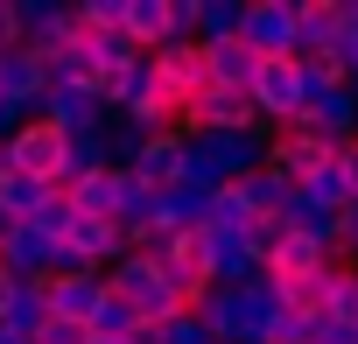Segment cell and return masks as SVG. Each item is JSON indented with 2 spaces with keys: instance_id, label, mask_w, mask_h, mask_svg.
<instances>
[{
  "instance_id": "cell-1",
  "label": "cell",
  "mask_w": 358,
  "mask_h": 344,
  "mask_svg": "<svg viewBox=\"0 0 358 344\" xmlns=\"http://www.w3.org/2000/svg\"><path fill=\"white\" fill-rule=\"evenodd\" d=\"M106 288H113V295H120V302H127V309H134V316H141L148 330L190 309L183 295H176V288L162 281V267H155V253H120V260L106 267Z\"/></svg>"
},
{
  "instance_id": "cell-2",
  "label": "cell",
  "mask_w": 358,
  "mask_h": 344,
  "mask_svg": "<svg viewBox=\"0 0 358 344\" xmlns=\"http://www.w3.org/2000/svg\"><path fill=\"white\" fill-rule=\"evenodd\" d=\"M288 197H295V183L267 162V169H253V176H239V183H225V190H218V218L253 232L260 218H281V211H288Z\"/></svg>"
},
{
  "instance_id": "cell-3",
  "label": "cell",
  "mask_w": 358,
  "mask_h": 344,
  "mask_svg": "<svg viewBox=\"0 0 358 344\" xmlns=\"http://www.w3.org/2000/svg\"><path fill=\"white\" fill-rule=\"evenodd\" d=\"M197 246H204V260H211V288H246V281L267 274V260L253 253V232H246V225L211 218V225L197 232Z\"/></svg>"
},
{
  "instance_id": "cell-4",
  "label": "cell",
  "mask_w": 358,
  "mask_h": 344,
  "mask_svg": "<svg viewBox=\"0 0 358 344\" xmlns=\"http://www.w3.org/2000/svg\"><path fill=\"white\" fill-rule=\"evenodd\" d=\"M71 36H85V22H78L71 0H15V43H22V50L50 57V50H64Z\"/></svg>"
},
{
  "instance_id": "cell-5",
  "label": "cell",
  "mask_w": 358,
  "mask_h": 344,
  "mask_svg": "<svg viewBox=\"0 0 358 344\" xmlns=\"http://www.w3.org/2000/svg\"><path fill=\"white\" fill-rule=\"evenodd\" d=\"M253 113H260V127H295V120H302V64H295V57L260 64V78H253Z\"/></svg>"
},
{
  "instance_id": "cell-6",
  "label": "cell",
  "mask_w": 358,
  "mask_h": 344,
  "mask_svg": "<svg viewBox=\"0 0 358 344\" xmlns=\"http://www.w3.org/2000/svg\"><path fill=\"white\" fill-rule=\"evenodd\" d=\"M155 253V267H162V281L176 288V295H183L190 309L211 295V260H204V246H197V232H183V239H155L148 246Z\"/></svg>"
},
{
  "instance_id": "cell-7",
  "label": "cell",
  "mask_w": 358,
  "mask_h": 344,
  "mask_svg": "<svg viewBox=\"0 0 358 344\" xmlns=\"http://www.w3.org/2000/svg\"><path fill=\"white\" fill-rule=\"evenodd\" d=\"M239 43H246L260 64H274V57H295V0H246Z\"/></svg>"
},
{
  "instance_id": "cell-8",
  "label": "cell",
  "mask_w": 358,
  "mask_h": 344,
  "mask_svg": "<svg viewBox=\"0 0 358 344\" xmlns=\"http://www.w3.org/2000/svg\"><path fill=\"white\" fill-rule=\"evenodd\" d=\"M246 127H260L253 92H225V85H211V92H197V99L183 106V134H246Z\"/></svg>"
},
{
  "instance_id": "cell-9",
  "label": "cell",
  "mask_w": 358,
  "mask_h": 344,
  "mask_svg": "<svg viewBox=\"0 0 358 344\" xmlns=\"http://www.w3.org/2000/svg\"><path fill=\"white\" fill-rule=\"evenodd\" d=\"M183 169H190V134L169 127V134H148L141 141V155L127 162V176L141 190H169V183H183Z\"/></svg>"
},
{
  "instance_id": "cell-10",
  "label": "cell",
  "mask_w": 358,
  "mask_h": 344,
  "mask_svg": "<svg viewBox=\"0 0 358 344\" xmlns=\"http://www.w3.org/2000/svg\"><path fill=\"white\" fill-rule=\"evenodd\" d=\"M211 218H218V190H197V183H169V190H155V232H162V239L204 232Z\"/></svg>"
},
{
  "instance_id": "cell-11",
  "label": "cell",
  "mask_w": 358,
  "mask_h": 344,
  "mask_svg": "<svg viewBox=\"0 0 358 344\" xmlns=\"http://www.w3.org/2000/svg\"><path fill=\"white\" fill-rule=\"evenodd\" d=\"M155 85H162V99L183 113L197 92H211V78H204V50L197 43H162L155 50Z\"/></svg>"
},
{
  "instance_id": "cell-12",
  "label": "cell",
  "mask_w": 358,
  "mask_h": 344,
  "mask_svg": "<svg viewBox=\"0 0 358 344\" xmlns=\"http://www.w3.org/2000/svg\"><path fill=\"white\" fill-rule=\"evenodd\" d=\"M330 155H337V148H330V141H323L316 127H302V120H295V127H274V148H267V162L281 169V176H288L295 190H302V183L316 176V169H323Z\"/></svg>"
},
{
  "instance_id": "cell-13",
  "label": "cell",
  "mask_w": 358,
  "mask_h": 344,
  "mask_svg": "<svg viewBox=\"0 0 358 344\" xmlns=\"http://www.w3.org/2000/svg\"><path fill=\"white\" fill-rule=\"evenodd\" d=\"M0 99L22 106L29 120L43 113V99H50V71H43V57H36V50H22V43L0 50Z\"/></svg>"
},
{
  "instance_id": "cell-14",
  "label": "cell",
  "mask_w": 358,
  "mask_h": 344,
  "mask_svg": "<svg viewBox=\"0 0 358 344\" xmlns=\"http://www.w3.org/2000/svg\"><path fill=\"white\" fill-rule=\"evenodd\" d=\"M0 267H8L15 281H50L57 274V239L43 225H8L0 232Z\"/></svg>"
},
{
  "instance_id": "cell-15",
  "label": "cell",
  "mask_w": 358,
  "mask_h": 344,
  "mask_svg": "<svg viewBox=\"0 0 358 344\" xmlns=\"http://www.w3.org/2000/svg\"><path fill=\"white\" fill-rule=\"evenodd\" d=\"M36 120H50V127H64V134H92V127H106L113 113H106V99H99L92 85H57Z\"/></svg>"
},
{
  "instance_id": "cell-16",
  "label": "cell",
  "mask_w": 358,
  "mask_h": 344,
  "mask_svg": "<svg viewBox=\"0 0 358 344\" xmlns=\"http://www.w3.org/2000/svg\"><path fill=\"white\" fill-rule=\"evenodd\" d=\"M344 36V0H295V57H330Z\"/></svg>"
},
{
  "instance_id": "cell-17",
  "label": "cell",
  "mask_w": 358,
  "mask_h": 344,
  "mask_svg": "<svg viewBox=\"0 0 358 344\" xmlns=\"http://www.w3.org/2000/svg\"><path fill=\"white\" fill-rule=\"evenodd\" d=\"M50 288V316H64V323H92V309L106 302V274H50L43 281Z\"/></svg>"
},
{
  "instance_id": "cell-18",
  "label": "cell",
  "mask_w": 358,
  "mask_h": 344,
  "mask_svg": "<svg viewBox=\"0 0 358 344\" xmlns=\"http://www.w3.org/2000/svg\"><path fill=\"white\" fill-rule=\"evenodd\" d=\"M232 302H239V330H246V344H260V337L274 330V316H288V295H281V281H274V274H260V281L232 288Z\"/></svg>"
},
{
  "instance_id": "cell-19",
  "label": "cell",
  "mask_w": 358,
  "mask_h": 344,
  "mask_svg": "<svg viewBox=\"0 0 358 344\" xmlns=\"http://www.w3.org/2000/svg\"><path fill=\"white\" fill-rule=\"evenodd\" d=\"M204 50V78L211 85H225V92H253V78H260V57L232 36V43H197Z\"/></svg>"
},
{
  "instance_id": "cell-20",
  "label": "cell",
  "mask_w": 358,
  "mask_h": 344,
  "mask_svg": "<svg viewBox=\"0 0 358 344\" xmlns=\"http://www.w3.org/2000/svg\"><path fill=\"white\" fill-rule=\"evenodd\" d=\"M302 127H316L330 148H351V141H358V92H351V85H337L330 99H316V106L302 113Z\"/></svg>"
},
{
  "instance_id": "cell-21",
  "label": "cell",
  "mask_w": 358,
  "mask_h": 344,
  "mask_svg": "<svg viewBox=\"0 0 358 344\" xmlns=\"http://www.w3.org/2000/svg\"><path fill=\"white\" fill-rule=\"evenodd\" d=\"M106 169H120V162H113V134H106V127L71 134V148H64V190H78V183L106 176Z\"/></svg>"
},
{
  "instance_id": "cell-22",
  "label": "cell",
  "mask_w": 358,
  "mask_h": 344,
  "mask_svg": "<svg viewBox=\"0 0 358 344\" xmlns=\"http://www.w3.org/2000/svg\"><path fill=\"white\" fill-rule=\"evenodd\" d=\"M50 204H57V183H36V176H0V218H8V225H36Z\"/></svg>"
},
{
  "instance_id": "cell-23",
  "label": "cell",
  "mask_w": 358,
  "mask_h": 344,
  "mask_svg": "<svg viewBox=\"0 0 358 344\" xmlns=\"http://www.w3.org/2000/svg\"><path fill=\"white\" fill-rule=\"evenodd\" d=\"M85 218H120V204L134 197V176L127 169H106V176H92V183H78V190H64Z\"/></svg>"
},
{
  "instance_id": "cell-24",
  "label": "cell",
  "mask_w": 358,
  "mask_h": 344,
  "mask_svg": "<svg viewBox=\"0 0 358 344\" xmlns=\"http://www.w3.org/2000/svg\"><path fill=\"white\" fill-rule=\"evenodd\" d=\"M323 260H337V253H330V246H316V239H302V232H288V239L267 253V274H274V281H309Z\"/></svg>"
},
{
  "instance_id": "cell-25",
  "label": "cell",
  "mask_w": 358,
  "mask_h": 344,
  "mask_svg": "<svg viewBox=\"0 0 358 344\" xmlns=\"http://www.w3.org/2000/svg\"><path fill=\"white\" fill-rule=\"evenodd\" d=\"M43 71H50V92H57V85H92V92H99V57H92L85 36H71L64 50H50Z\"/></svg>"
},
{
  "instance_id": "cell-26",
  "label": "cell",
  "mask_w": 358,
  "mask_h": 344,
  "mask_svg": "<svg viewBox=\"0 0 358 344\" xmlns=\"http://www.w3.org/2000/svg\"><path fill=\"white\" fill-rule=\"evenodd\" d=\"M43 323H50V288H43V281H15V302H8V316H0V330L36 337Z\"/></svg>"
},
{
  "instance_id": "cell-27",
  "label": "cell",
  "mask_w": 358,
  "mask_h": 344,
  "mask_svg": "<svg viewBox=\"0 0 358 344\" xmlns=\"http://www.w3.org/2000/svg\"><path fill=\"white\" fill-rule=\"evenodd\" d=\"M127 36L155 57V50L169 43V0H127Z\"/></svg>"
},
{
  "instance_id": "cell-28",
  "label": "cell",
  "mask_w": 358,
  "mask_h": 344,
  "mask_svg": "<svg viewBox=\"0 0 358 344\" xmlns=\"http://www.w3.org/2000/svg\"><path fill=\"white\" fill-rule=\"evenodd\" d=\"M246 22V0H197V43H232Z\"/></svg>"
},
{
  "instance_id": "cell-29",
  "label": "cell",
  "mask_w": 358,
  "mask_h": 344,
  "mask_svg": "<svg viewBox=\"0 0 358 344\" xmlns=\"http://www.w3.org/2000/svg\"><path fill=\"white\" fill-rule=\"evenodd\" d=\"M302 197H309V204H323V211H351V204H358V197H351V183H344V169H337V155L316 169L309 183H302Z\"/></svg>"
},
{
  "instance_id": "cell-30",
  "label": "cell",
  "mask_w": 358,
  "mask_h": 344,
  "mask_svg": "<svg viewBox=\"0 0 358 344\" xmlns=\"http://www.w3.org/2000/svg\"><path fill=\"white\" fill-rule=\"evenodd\" d=\"M85 330H92V337H134V330H141V316H134V309L106 288V302L92 309V323H85Z\"/></svg>"
},
{
  "instance_id": "cell-31",
  "label": "cell",
  "mask_w": 358,
  "mask_h": 344,
  "mask_svg": "<svg viewBox=\"0 0 358 344\" xmlns=\"http://www.w3.org/2000/svg\"><path fill=\"white\" fill-rule=\"evenodd\" d=\"M169 43H197V0H169Z\"/></svg>"
},
{
  "instance_id": "cell-32",
  "label": "cell",
  "mask_w": 358,
  "mask_h": 344,
  "mask_svg": "<svg viewBox=\"0 0 358 344\" xmlns=\"http://www.w3.org/2000/svg\"><path fill=\"white\" fill-rule=\"evenodd\" d=\"M71 218H78V204H71V197H64V190H57V204H50V211H43V218H36V225H43V232H50V239H64V232H71Z\"/></svg>"
},
{
  "instance_id": "cell-33",
  "label": "cell",
  "mask_w": 358,
  "mask_h": 344,
  "mask_svg": "<svg viewBox=\"0 0 358 344\" xmlns=\"http://www.w3.org/2000/svg\"><path fill=\"white\" fill-rule=\"evenodd\" d=\"M85 337H92V330H85V323H64V316H50V323L36 330V344H85Z\"/></svg>"
},
{
  "instance_id": "cell-34",
  "label": "cell",
  "mask_w": 358,
  "mask_h": 344,
  "mask_svg": "<svg viewBox=\"0 0 358 344\" xmlns=\"http://www.w3.org/2000/svg\"><path fill=\"white\" fill-rule=\"evenodd\" d=\"M330 316H337V323H358V267L344 274V288H337V302H330Z\"/></svg>"
},
{
  "instance_id": "cell-35",
  "label": "cell",
  "mask_w": 358,
  "mask_h": 344,
  "mask_svg": "<svg viewBox=\"0 0 358 344\" xmlns=\"http://www.w3.org/2000/svg\"><path fill=\"white\" fill-rule=\"evenodd\" d=\"M281 239H288V225H281V218H260V225H253V253H260V260H267Z\"/></svg>"
},
{
  "instance_id": "cell-36",
  "label": "cell",
  "mask_w": 358,
  "mask_h": 344,
  "mask_svg": "<svg viewBox=\"0 0 358 344\" xmlns=\"http://www.w3.org/2000/svg\"><path fill=\"white\" fill-rule=\"evenodd\" d=\"M316 344H358V323H337V316H323V323H316Z\"/></svg>"
},
{
  "instance_id": "cell-37",
  "label": "cell",
  "mask_w": 358,
  "mask_h": 344,
  "mask_svg": "<svg viewBox=\"0 0 358 344\" xmlns=\"http://www.w3.org/2000/svg\"><path fill=\"white\" fill-rule=\"evenodd\" d=\"M22 120H29L22 106H8V99H0V141H15V134H22Z\"/></svg>"
},
{
  "instance_id": "cell-38",
  "label": "cell",
  "mask_w": 358,
  "mask_h": 344,
  "mask_svg": "<svg viewBox=\"0 0 358 344\" xmlns=\"http://www.w3.org/2000/svg\"><path fill=\"white\" fill-rule=\"evenodd\" d=\"M337 169H344V183H351V197H358V141H351V148H337Z\"/></svg>"
},
{
  "instance_id": "cell-39",
  "label": "cell",
  "mask_w": 358,
  "mask_h": 344,
  "mask_svg": "<svg viewBox=\"0 0 358 344\" xmlns=\"http://www.w3.org/2000/svg\"><path fill=\"white\" fill-rule=\"evenodd\" d=\"M15 43V0H0V50Z\"/></svg>"
},
{
  "instance_id": "cell-40",
  "label": "cell",
  "mask_w": 358,
  "mask_h": 344,
  "mask_svg": "<svg viewBox=\"0 0 358 344\" xmlns=\"http://www.w3.org/2000/svg\"><path fill=\"white\" fill-rule=\"evenodd\" d=\"M8 302H15V274L0 267V316H8Z\"/></svg>"
},
{
  "instance_id": "cell-41",
  "label": "cell",
  "mask_w": 358,
  "mask_h": 344,
  "mask_svg": "<svg viewBox=\"0 0 358 344\" xmlns=\"http://www.w3.org/2000/svg\"><path fill=\"white\" fill-rule=\"evenodd\" d=\"M85 344H134V337H85Z\"/></svg>"
},
{
  "instance_id": "cell-42",
  "label": "cell",
  "mask_w": 358,
  "mask_h": 344,
  "mask_svg": "<svg viewBox=\"0 0 358 344\" xmlns=\"http://www.w3.org/2000/svg\"><path fill=\"white\" fill-rule=\"evenodd\" d=\"M0 232H8V218H0Z\"/></svg>"
}]
</instances>
